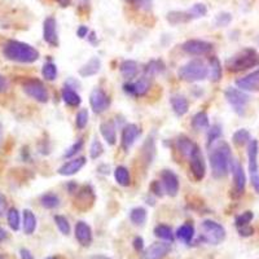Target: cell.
<instances>
[{"mask_svg":"<svg viewBox=\"0 0 259 259\" xmlns=\"http://www.w3.org/2000/svg\"><path fill=\"white\" fill-rule=\"evenodd\" d=\"M20 256L21 259H35L34 258V255L31 254V251H30L29 249H26V247L20 249Z\"/></svg>","mask_w":259,"mask_h":259,"instance_id":"54","label":"cell"},{"mask_svg":"<svg viewBox=\"0 0 259 259\" xmlns=\"http://www.w3.org/2000/svg\"><path fill=\"white\" fill-rule=\"evenodd\" d=\"M2 142H3V128H2V124H0V145H2Z\"/></svg>","mask_w":259,"mask_h":259,"instance_id":"61","label":"cell"},{"mask_svg":"<svg viewBox=\"0 0 259 259\" xmlns=\"http://www.w3.org/2000/svg\"><path fill=\"white\" fill-rule=\"evenodd\" d=\"M166 20L170 22L171 25H183L187 24L191 21V17H189L188 12H183V11H171V12L167 13L166 16Z\"/></svg>","mask_w":259,"mask_h":259,"instance_id":"33","label":"cell"},{"mask_svg":"<svg viewBox=\"0 0 259 259\" xmlns=\"http://www.w3.org/2000/svg\"><path fill=\"white\" fill-rule=\"evenodd\" d=\"M114 179L121 187H128L131 184V177H130L128 168L124 166H118L114 170Z\"/></svg>","mask_w":259,"mask_h":259,"instance_id":"35","label":"cell"},{"mask_svg":"<svg viewBox=\"0 0 259 259\" xmlns=\"http://www.w3.org/2000/svg\"><path fill=\"white\" fill-rule=\"evenodd\" d=\"M170 251L168 242H154L148 249H145L143 254V259H163Z\"/></svg>","mask_w":259,"mask_h":259,"instance_id":"17","label":"cell"},{"mask_svg":"<svg viewBox=\"0 0 259 259\" xmlns=\"http://www.w3.org/2000/svg\"><path fill=\"white\" fill-rule=\"evenodd\" d=\"M201 239L206 244L219 245L226 239V230L218 222L206 219L201 223Z\"/></svg>","mask_w":259,"mask_h":259,"instance_id":"5","label":"cell"},{"mask_svg":"<svg viewBox=\"0 0 259 259\" xmlns=\"http://www.w3.org/2000/svg\"><path fill=\"white\" fill-rule=\"evenodd\" d=\"M175 236H177L178 240H180L184 244H191L194 237V227L191 223L183 224L178 228Z\"/></svg>","mask_w":259,"mask_h":259,"instance_id":"29","label":"cell"},{"mask_svg":"<svg viewBox=\"0 0 259 259\" xmlns=\"http://www.w3.org/2000/svg\"><path fill=\"white\" fill-rule=\"evenodd\" d=\"M89 34H90V30L89 27L85 26V25H80L77 30V35L79 36L80 39H84V38H89Z\"/></svg>","mask_w":259,"mask_h":259,"instance_id":"53","label":"cell"},{"mask_svg":"<svg viewBox=\"0 0 259 259\" xmlns=\"http://www.w3.org/2000/svg\"><path fill=\"white\" fill-rule=\"evenodd\" d=\"M119 71H121L122 77L127 80H133L134 78L138 77L139 74V64L134 60H124L119 65Z\"/></svg>","mask_w":259,"mask_h":259,"instance_id":"26","label":"cell"},{"mask_svg":"<svg viewBox=\"0 0 259 259\" xmlns=\"http://www.w3.org/2000/svg\"><path fill=\"white\" fill-rule=\"evenodd\" d=\"M191 17V20H196V18H202L207 15V7L203 3H196L187 11Z\"/></svg>","mask_w":259,"mask_h":259,"instance_id":"39","label":"cell"},{"mask_svg":"<svg viewBox=\"0 0 259 259\" xmlns=\"http://www.w3.org/2000/svg\"><path fill=\"white\" fill-rule=\"evenodd\" d=\"M75 239L82 246L87 247L92 244V230L85 222L80 221L75 224Z\"/></svg>","mask_w":259,"mask_h":259,"instance_id":"20","label":"cell"},{"mask_svg":"<svg viewBox=\"0 0 259 259\" xmlns=\"http://www.w3.org/2000/svg\"><path fill=\"white\" fill-rule=\"evenodd\" d=\"M83 145H84L83 139H79V140H77V142L74 143V144L71 145L70 148H68V149H66V152L64 153V157H65V158H71V157H74L75 154L78 153V152H80V150L83 149Z\"/></svg>","mask_w":259,"mask_h":259,"instance_id":"49","label":"cell"},{"mask_svg":"<svg viewBox=\"0 0 259 259\" xmlns=\"http://www.w3.org/2000/svg\"><path fill=\"white\" fill-rule=\"evenodd\" d=\"M104 153V147L101 144V142L97 138H95L91 143V147H90V157L92 159L100 158Z\"/></svg>","mask_w":259,"mask_h":259,"instance_id":"44","label":"cell"},{"mask_svg":"<svg viewBox=\"0 0 259 259\" xmlns=\"http://www.w3.org/2000/svg\"><path fill=\"white\" fill-rule=\"evenodd\" d=\"M0 259H7V258L3 255V254H0Z\"/></svg>","mask_w":259,"mask_h":259,"instance_id":"63","label":"cell"},{"mask_svg":"<svg viewBox=\"0 0 259 259\" xmlns=\"http://www.w3.org/2000/svg\"><path fill=\"white\" fill-rule=\"evenodd\" d=\"M7 91H8V80L0 74V94H4Z\"/></svg>","mask_w":259,"mask_h":259,"instance_id":"55","label":"cell"},{"mask_svg":"<svg viewBox=\"0 0 259 259\" xmlns=\"http://www.w3.org/2000/svg\"><path fill=\"white\" fill-rule=\"evenodd\" d=\"M4 56L20 64H32L39 60V51L20 40H8L3 48Z\"/></svg>","mask_w":259,"mask_h":259,"instance_id":"2","label":"cell"},{"mask_svg":"<svg viewBox=\"0 0 259 259\" xmlns=\"http://www.w3.org/2000/svg\"><path fill=\"white\" fill-rule=\"evenodd\" d=\"M22 89H24V92L27 96L31 97L32 100L38 101V103L46 104L50 99V95H48L45 83L36 79V78H30V79L25 80L24 84H22Z\"/></svg>","mask_w":259,"mask_h":259,"instance_id":"7","label":"cell"},{"mask_svg":"<svg viewBox=\"0 0 259 259\" xmlns=\"http://www.w3.org/2000/svg\"><path fill=\"white\" fill-rule=\"evenodd\" d=\"M134 249H135L136 251H143L144 250V240L140 237V236H138V237H135L134 239Z\"/></svg>","mask_w":259,"mask_h":259,"instance_id":"52","label":"cell"},{"mask_svg":"<svg viewBox=\"0 0 259 259\" xmlns=\"http://www.w3.org/2000/svg\"><path fill=\"white\" fill-rule=\"evenodd\" d=\"M226 66L231 73H240L255 68L259 66V53L254 48H245L227 60Z\"/></svg>","mask_w":259,"mask_h":259,"instance_id":"3","label":"cell"},{"mask_svg":"<svg viewBox=\"0 0 259 259\" xmlns=\"http://www.w3.org/2000/svg\"><path fill=\"white\" fill-rule=\"evenodd\" d=\"M212 43L205 40H200V39H191L183 43L182 50L191 56H205L210 51L212 50Z\"/></svg>","mask_w":259,"mask_h":259,"instance_id":"10","label":"cell"},{"mask_svg":"<svg viewBox=\"0 0 259 259\" xmlns=\"http://www.w3.org/2000/svg\"><path fill=\"white\" fill-rule=\"evenodd\" d=\"M61 96L64 103L66 104V105L71 106V108H77V106H79L80 103H82V99H80L79 94L68 84L64 85V89H62L61 91Z\"/></svg>","mask_w":259,"mask_h":259,"instance_id":"25","label":"cell"},{"mask_svg":"<svg viewBox=\"0 0 259 259\" xmlns=\"http://www.w3.org/2000/svg\"><path fill=\"white\" fill-rule=\"evenodd\" d=\"M236 85L244 92H259V69L236 80Z\"/></svg>","mask_w":259,"mask_h":259,"instance_id":"16","label":"cell"},{"mask_svg":"<svg viewBox=\"0 0 259 259\" xmlns=\"http://www.w3.org/2000/svg\"><path fill=\"white\" fill-rule=\"evenodd\" d=\"M258 153L259 144L258 140H250L247 147V159H249V172L250 175L258 174Z\"/></svg>","mask_w":259,"mask_h":259,"instance_id":"22","label":"cell"},{"mask_svg":"<svg viewBox=\"0 0 259 259\" xmlns=\"http://www.w3.org/2000/svg\"><path fill=\"white\" fill-rule=\"evenodd\" d=\"M211 174L215 179H223L228 175L232 166V154L230 145L223 140H218L209 148Z\"/></svg>","mask_w":259,"mask_h":259,"instance_id":"1","label":"cell"},{"mask_svg":"<svg viewBox=\"0 0 259 259\" xmlns=\"http://www.w3.org/2000/svg\"><path fill=\"white\" fill-rule=\"evenodd\" d=\"M100 134L106 143L109 145H114L117 143V126L113 119L101 122Z\"/></svg>","mask_w":259,"mask_h":259,"instance_id":"21","label":"cell"},{"mask_svg":"<svg viewBox=\"0 0 259 259\" xmlns=\"http://www.w3.org/2000/svg\"><path fill=\"white\" fill-rule=\"evenodd\" d=\"M95 201L94 189L90 186H83L79 191L77 192V198H75V205L82 210H87L92 206Z\"/></svg>","mask_w":259,"mask_h":259,"instance_id":"18","label":"cell"},{"mask_svg":"<svg viewBox=\"0 0 259 259\" xmlns=\"http://www.w3.org/2000/svg\"><path fill=\"white\" fill-rule=\"evenodd\" d=\"M7 222H8L9 228L15 232H17L21 227V218H20V211L16 207H11L7 212Z\"/></svg>","mask_w":259,"mask_h":259,"instance_id":"37","label":"cell"},{"mask_svg":"<svg viewBox=\"0 0 259 259\" xmlns=\"http://www.w3.org/2000/svg\"><path fill=\"white\" fill-rule=\"evenodd\" d=\"M161 183L166 193L175 197L179 192V178L172 170H163L161 172Z\"/></svg>","mask_w":259,"mask_h":259,"instance_id":"13","label":"cell"},{"mask_svg":"<svg viewBox=\"0 0 259 259\" xmlns=\"http://www.w3.org/2000/svg\"><path fill=\"white\" fill-rule=\"evenodd\" d=\"M150 82H152V79H150L149 77L143 75V77L139 78L136 82L124 83L123 91L126 92L127 95H130V96H135V97L144 96V95H147V92L149 91Z\"/></svg>","mask_w":259,"mask_h":259,"instance_id":"11","label":"cell"},{"mask_svg":"<svg viewBox=\"0 0 259 259\" xmlns=\"http://www.w3.org/2000/svg\"><path fill=\"white\" fill-rule=\"evenodd\" d=\"M142 130L138 124L135 123H128L123 127L122 130V136H121V147L123 150H128L130 148L135 144L136 139L140 136Z\"/></svg>","mask_w":259,"mask_h":259,"instance_id":"14","label":"cell"},{"mask_svg":"<svg viewBox=\"0 0 259 259\" xmlns=\"http://www.w3.org/2000/svg\"><path fill=\"white\" fill-rule=\"evenodd\" d=\"M163 70H165V64L161 60H152V61L145 65L144 75L152 79L153 77H156L157 74H161Z\"/></svg>","mask_w":259,"mask_h":259,"instance_id":"32","label":"cell"},{"mask_svg":"<svg viewBox=\"0 0 259 259\" xmlns=\"http://www.w3.org/2000/svg\"><path fill=\"white\" fill-rule=\"evenodd\" d=\"M101 69V61L99 57H92L79 69V75L83 78H90L96 75Z\"/></svg>","mask_w":259,"mask_h":259,"instance_id":"24","label":"cell"},{"mask_svg":"<svg viewBox=\"0 0 259 259\" xmlns=\"http://www.w3.org/2000/svg\"><path fill=\"white\" fill-rule=\"evenodd\" d=\"M154 236L166 242H172L175 240L174 232L166 224H158V226L154 227Z\"/></svg>","mask_w":259,"mask_h":259,"instance_id":"34","label":"cell"},{"mask_svg":"<svg viewBox=\"0 0 259 259\" xmlns=\"http://www.w3.org/2000/svg\"><path fill=\"white\" fill-rule=\"evenodd\" d=\"M41 75L45 78L46 80H55L57 78V66L56 64H53V62L48 61L43 65V68H41Z\"/></svg>","mask_w":259,"mask_h":259,"instance_id":"41","label":"cell"},{"mask_svg":"<svg viewBox=\"0 0 259 259\" xmlns=\"http://www.w3.org/2000/svg\"><path fill=\"white\" fill-rule=\"evenodd\" d=\"M207 69H209V75H207V77H210V80H211V82H219V80L222 79V65L221 61L218 60V57H210Z\"/></svg>","mask_w":259,"mask_h":259,"instance_id":"31","label":"cell"},{"mask_svg":"<svg viewBox=\"0 0 259 259\" xmlns=\"http://www.w3.org/2000/svg\"><path fill=\"white\" fill-rule=\"evenodd\" d=\"M43 39L51 47H59V31H57V21L55 17H47L43 22Z\"/></svg>","mask_w":259,"mask_h":259,"instance_id":"12","label":"cell"},{"mask_svg":"<svg viewBox=\"0 0 259 259\" xmlns=\"http://www.w3.org/2000/svg\"><path fill=\"white\" fill-rule=\"evenodd\" d=\"M253 218H254V214L251 211L242 212L241 215H239V217L236 218V221H235L236 227H237V228H240V227L249 226V224H250V222L253 221Z\"/></svg>","mask_w":259,"mask_h":259,"instance_id":"48","label":"cell"},{"mask_svg":"<svg viewBox=\"0 0 259 259\" xmlns=\"http://www.w3.org/2000/svg\"><path fill=\"white\" fill-rule=\"evenodd\" d=\"M46 259H57V258H56V256H47Z\"/></svg>","mask_w":259,"mask_h":259,"instance_id":"62","label":"cell"},{"mask_svg":"<svg viewBox=\"0 0 259 259\" xmlns=\"http://www.w3.org/2000/svg\"><path fill=\"white\" fill-rule=\"evenodd\" d=\"M90 105L95 114H103L109 108L110 99L104 90L95 89L90 95Z\"/></svg>","mask_w":259,"mask_h":259,"instance_id":"9","label":"cell"},{"mask_svg":"<svg viewBox=\"0 0 259 259\" xmlns=\"http://www.w3.org/2000/svg\"><path fill=\"white\" fill-rule=\"evenodd\" d=\"M178 75L184 82H200L207 78L209 75V69L207 65L200 59H194L184 64L178 71Z\"/></svg>","mask_w":259,"mask_h":259,"instance_id":"4","label":"cell"},{"mask_svg":"<svg viewBox=\"0 0 259 259\" xmlns=\"http://www.w3.org/2000/svg\"><path fill=\"white\" fill-rule=\"evenodd\" d=\"M85 157H78V158H73L70 161L65 162L64 165L57 170L60 175L62 177H71V175H75L77 172H79L80 168L85 165Z\"/></svg>","mask_w":259,"mask_h":259,"instance_id":"19","label":"cell"},{"mask_svg":"<svg viewBox=\"0 0 259 259\" xmlns=\"http://www.w3.org/2000/svg\"><path fill=\"white\" fill-rule=\"evenodd\" d=\"M251 177V184H253V188L255 189L256 193H259V174L250 175Z\"/></svg>","mask_w":259,"mask_h":259,"instance_id":"56","label":"cell"},{"mask_svg":"<svg viewBox=\"0 0 259 259\" xmlns=\"http://www.w3.org/2000/svg\"><path fill=\"white\" fill-rule=\"evenodd\" d=\"M4 209V202H3V197L0 196V214H2V211H3Z\"/></svg>","mask_w":259,"mask_h":259,"instance_id":"60","label":"cell"},{"mask_svg":"<svg viewBox=\"0 0 259 259\" xmlns=\"http://www.w3.org/2000/svg\"><path fill=\"white\" fill-rule=\"evenodd\" d=\"M53 221H55L57 228H59V231L62 233V235L68 236L69 233H70L71 231L70 223H69V221L65 218L64 215H55V217H53Z\"/></svg>","mask_w":259,"mask_h":259,"instance_id":"42","label":"cell"},{"mask_svg":"<svg viewBox=\"0 0 259 259\" xmlns=\"http://www.w3.org/2000/svg\"><path fill=\"white\" fill-rule=\"evenodd\" d=\"M189 166H191V172L193 175V178L197 182L202 180L206 175V162L203 158V154L201 152L200 147L196 145L194 150L192 152L191 157H189Z\"/></svg>","mask_w":259,"mask_h":259,"instance_id":"8","label":"cell"},{"mask_svg":"<svg viewBox=\"0 0 259 259\" xmlns=\"http://www.w3.org/2000/svg\"><path fill=\"white\" fill-rule=\"evenodd\" d=\"M232 142L233 144L237 145V147H244L246 143L250 142V133L245 128L237 130V131L233 134Z\"/></svg>","mask_w":259,"mask_h":259,"instance_id":"40","label":"cell"},{"mask_svg":"<svg viewBox=\"0 0 259 259\" xmlns=\"http://www.w3.org/2000/svg\"><path fill=\"white\" fill-rule=\"evenodd\" d=\"M36 217L35 214L29 209L24 210V221H22V230H24L25 235L30 236L35 232L36 230Z\"/></svg>","mask_w":259,"mask_h":259,"instance_id":"27","label":"cell"},{"mask_svg":"<svg viewBox=\"0 0 259 259\" xmlns=\"http://www.w3.org/2000/svg\"><path fill=\"white\" fill-rule=\"evenodd\" d=\"M224 97H226L227 103L232 106L233 110H235L237 114L244 115L245 109H246V105L249 104V101H250L249 95H246L240 89L228 87V89L224 91Z\"/></svg>","mask_w":259,"mask_h":259,"instance_id":"6","label":"cell"},{"mask_svg":"<svg viewBox=\"0 0 259 259\" xmlns=\"http://www.w3.org/2000/svg\"><path fill=\"white\" fill-rule=\"evenodd\" d=\"M130 4H133L135 8L140 9V11H145L149 12L153 8V2L152 0H127Z\"/></svg>","mask_w":259,"mask_h":259,"instance_id":"47","label":"cell"},{"mask_svg":"<svg viewBox=\"0 0 259 259\" xmlns=\"http://www.w3.org/2000/svg\"><path fill=\"white\" fill-rule=\"evenodd\" d=\"M130 221L133 222L135 226H143L147 222V210L144 207H134L130 211Z\"/></svg>","mask_w":259,"mask_h":259,"instance_id":"36","label":"cell"},{"mask_svg":"<svg viewBox=\"0 0 259 259\" xmlns=\"http://www.w3.org/2000/svg\"><path fill=\"white\" fill-rule=\"evenodd\" d=\"M89 110L87 109H80L79 112L77 113V117H75V126H77L78 130H83L87 123H89Z\"/></svg>","mask_w":259,"mask_h":259,"instance_id":"46","label":"cell"},{"mask_svg":"<svg viewBox=\"0 0 259 259\" xmlns=\"http://www.w3.org/2000/svg\"><path fill=\"white\" fill-rule=\"evenodd\" d=\"M90 259H110L109 256L106 255H101V254H97V255H92Z\"/></svg>","mask_w":259,"mask_h":259,"instance_id":"59","label":"cell"},{"mask_svg":"<svg viewBox=\"0 0 259 259\" xmlns=\"http://www.w3.org/2000/svg\"><path fill=\"white\" fill-rule=\"evenodd\" d=\"M40 205L45 209L52 210L56 209V207L60 206V198L57 194L55 193H46L40 197Z\"/></svg>","mask_w":259,"mask_h":259,"instance_id":"38","label":"cell"},{"mask_svg":"<svg viewBox=\"0 0 259 259\" xmlns=\"http://www.w3.org/2000/svg\"><path fill=\"white\" fill-rule=\"evenodd\" d=\"M170 103H171V108L174 110L175 114L178 117H183L184 114H187L189 109V103L187 100L186 96H183V95H172L170 99Z\"/></svg>","mask_w":259,"mask_h":259,"instance_id":"23","label":"cell"},{"mask_svg":"<svg viewBox=\"0 0 259 259\" xmlns=\"http://www.w3.org/2000/svg\"><path fill=\"white\" fill-rule=\"evenodd\" d=\"M196 145L197 144H194L191 139L186 135H180L179 138L177 139L178 150H179L180 153H182V156H184L186 158H189V157H191L192 152L194 150Z\"/></svg>","mask_w":259,"mask_h":259,"instance_id":"28","label":"cell"},{"mask_svg":"<svg viewBox=\"0 0 259 259\" xmlns=\"http://www.w3.org/2000/svg\"><path fill=\"white\" fill-rule=\"evenodd\" d=\"M150 192L154 194V196H157V197H162L163 196V192H165V189H163V186H162V183L158 182V180H154L152 184H150Z\"/></svg>","mask_w":259,"mask_h":259,"instance_id":"50","label":"cell"},{"mask_svg":"<svg viewBox=\"0 0 259 259\" xmlns=\"http://www.w3.org/2000/svg\"><path fill=\"white\" fill-rule=\"evenodd\" d=\"M222 136V126L218 123L212 124L209 127V134H207V147H211L214 143H217Z\"/></svg>","mask_w":259,"mask_h":259,"instance_id":"43","label":"cell"},{"mask_svg":"<svg viewBox=\"0 0 259 259\" xmlns=\"http://www.w3.org/2000/svg\"><path fill=\"white\" fill-rule=\"evenodd\" d=\"M57 3L60 4L61 7H69V4H70V0H56Z\"/></svg>","mask_w":259,"mask_h":259,"instance_id":"58","label":"cell"},{"mask_svg":"<svg viewBox=\"0 0 259 259\" xmlns=\"http://www.w3.org/2000/svg\"><path fill=\"white\" fill-rule=\"evenodd\" d=\"M233 175V187H235V192L237 196H241L245 192V186H246V177H245L244 168L240 165L239 162L232 161V166H231Z\"/></svg>","mask_w":259,"mask_h":259,"instance_id":"15","label":"cell"},{"mask_svg":"<svg viewBox=\"0 0 259 259\" xmlns=\"http://www.w3.org/2000/svg\"><path fill=\"white\" fill-rule=\"evenodd\" d=\"M7 239H8V233L3 227H0V242H4Z\"/></svg>","mask_w":259,"mask_h":259,"instance_id":"57","label":"cell"},{"mask_svg":"<svg viewBox=\"0 0 259 259\" xmlns=\"http://www.w3.org/2000/svg\"><path fill=\"white\" fill-rule=\"evenodd\" d=\"M192 127L196 131H205L209 130L210 122H209V115L206 112H198L193 115L192 118Z\"/></svg>","mask_w":259,"mask_h":259,"instance_id":"30","label":"cell"},{"mask_svg":"<svg viewBox=\"0 0 259 259\" xmlns=\"http://www.w3.org/2000/svg\"><path fill=\"white\" fill-rule=\"evenodd\" d=\"M237 230H239V235L242 236V237H249V236H251L254 233V228L250 224H249V226L240 227Z\"/></svg>","mask_w":259,"mask_h":259,"instance_id":"51","label":"cell"},{"mask_svg":"<svg viewBox=\"0 0 259 259\" xmlns=\"http://www.w3.org/2000/svg\"><path fill=\"white\" fill-rule=\"evenodd\" d=\"M231 21H232V15H231V13L221 12L215 16L214 24L215 26H218V27H226L231 24Z\"/></svg>","mask_w":259,"mask_h":259,"instance_id":"45","label":"cell"}]
</instances>
